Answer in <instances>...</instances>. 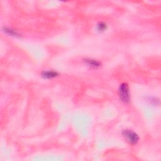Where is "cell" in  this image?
Returning <instances> with one entry per match:
<instances>
[{"mask_svg":"<svg viewBox=\"0 0 161 161\" xmlns=\"http://www.w3.org/2000/svg\"><path fill=\"white\" fill-rule=\"evenodd\" d=\"M119 95L122 101L125 103H128L130 102V91L128 85L127 83H122L120 84L119 89Z\"/></svg>","mask_w":161,"mask_h":161,"instance_id":"obj_1","label":"cell"},{"mask_svg":"<svg viewBox=\"0 0 161 161\" xmlns=\"http://www.w3.org/2000/svg\"><path fill=\"white\" fill-rule=\"evenodd\" d=\"M125 140L132 145H135L139 141V136L135 132L130 130H125L122 132Z\"/></svg>","mask_w":161,"mask_h":161,"instance_id":"obj_2","label":"cell"},{"mask_svg":"<svg viewBox=\"0 0 161 161\" xmlns=\"http://www.w3.org/2000/svg\"><path fill=\"white\" fill-rule=\"evenodd\" d=\"M83 61L86 65H87L88 67H91V68L97 69V68L101 67V63L100 61H98L97 60H95V59H86Z\"/></svg>","mask_w":161,"mask_h":161,"instance_id":"obj_3","label":"cell"},{"mask_svg":"<svg viewBox=\"0 0 161 161\" xmlns=\"http://www.w3.org/2000/svg\"><path fill=\"white\" fill-rule=\"evenodd\" d=\"M59 76V73L54 71H43L42 73V77L44 79H53Z\"/></svg>","mask_w":161,"mask_h":161,"instance_id":"obj_4","label":"cell"},{"mask_svg":"<svg viewBox=\"0 0 161 161\" xmlns=\"http://www.w3.org/2000/svg\"><path fill=\"white\" fill-rule=\"evenodd\" d=\"M3 32L5 33H6L7 34L11 35V36H13L15 37H17V38H20L21 37V34L16 30H15L12 29H10V28H7V27H4L3 29Z\"/></svg>","mask_w":161,"mask_h":161,"instance_id":"obj_5","label":"cell"},{"mask_svg":"<svg viewBox=\"0 0 161 161\" xmlns=\"http://www.w3.org/2000/svg\"><path fill=\"white\" fill-rule=\"evenodd\" d=\"M107 28H108L107 25L106 24H105L104 22H100L97 25V30L100 32H105V30H106Z\"/></svg>","mask_w":161,"mask_h":161,"instance_id":"obj_6","label":"cell"}]
</instances>
